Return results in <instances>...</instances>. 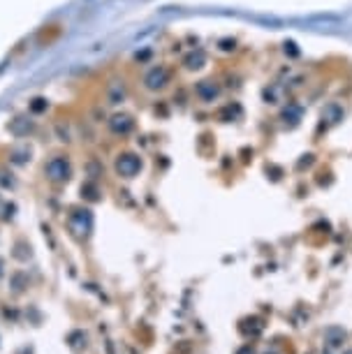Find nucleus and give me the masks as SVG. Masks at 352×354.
Instances as JSON below:
<instances>
[{"mask_svg": "<svg viewBox=\"0 0 352 354\" xmlns=\"http://www.w3.org/2000/svg\"><path fill=\"white\" fill-rule=\"evenodd\" d=\"M139 169V160L135 156H123V160H118V171H123L125 176H132Z\"/></svg>", "mask_w": 352, "mask_h": 354, "instance_id": "obj_1", "label": "nucleus"}, {"mask_svg": "<svg viewBox=\"0 0 352 354\" xmlns=\"http://www.w3.org/2000/svg\"><path fill=\"white\" fill-rule=\"evenodd\" d=\"M239 354H253V352H250V347H243V350L239 352Z\"/></svg>", "mask_w": 352, "mask_h": 354, "instance_id": "obj_2", "label": "nucleus"}, {"mask_svg": "<svg viewBox=\"0 0 352 354\" xmlns=\"http://www.w3.org/2000/svg\"><path fill=\"white\" fill-rule=\"evenodd\" d=\"M348 354H352V350H350V352H348Z\"/></svg>", "mask_w": 352, "mask_h": 354, "instance_id": "obj_3", "label": "nucleus"}]
</instances>
